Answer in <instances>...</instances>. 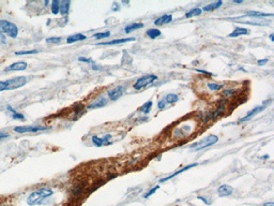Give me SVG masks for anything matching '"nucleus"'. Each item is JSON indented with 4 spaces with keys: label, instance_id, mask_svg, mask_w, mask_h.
<instances>
[{
    "label": "nucleus",
    "instance_id": "423d86ee",
    "mask_svg": "<svg viewBox=\"0 0 274 206\" xmlns=\"http://www.w3.org/2000/svg\"><path fill=\"white\" fill-rule=\"evenodd\" d=\"M27 77L26 76H17L13 77V79L7 80V90H14L17 88H22V86H25L27 83Z\"/></svg>",
    "mask_w": 274,
    "mask_h": 206
},
{
    "label": "nucleus",
    "instance_id": "2eb2a0df",
    "mask_svg": "<svg viewBox=\"0 0 274 206\" xmlns=\"http://www.w3.org/2000/svg\"><path fill=\"white\" fill-rule=\"evenodd\" d=\"M248 33H250V30L248 29L243 28V27H236L235 30H233L231 33L228 34V37L237 38V37H240V36H245V34H248Z\"/></svg>",
    "mask_w": 274,
    "mask_h": 206
},
{
    "label": "nucleus",
    "instance_id": "9b49d317",
    "mask_svg": "<svg viewBox=\"0 0 274 206\" xmlns=\"http://www.w3.org/2000/svg\"><path fill=\"white\" fill-rule=\"evenodd\" d=\"M106 103H107V100L105 99L104 97L100 96V97H97L94 101H91L89 104H88V109H89V110L100 109V107L105 106V105H106Z\"/></svg>",
    "mask_w": 274,
    "mask_h": 206
},
{
    "label": "nucleus",
    "instance_id": "f03ea898",
    "mask_svg": "<svg viewBox=\"0 0 274 206\" xmlns=\"http://www.w3.org/2000/svg\"><path fill=\"white\" fill-rule=\"evenodd\" d=\"M18 27L14 24V23L6 21V19H1L0 21V33H6L7 37L15 39L18 36Z\"/></svg>",
    "mask_w": 274,
    "mask_h": 206
},
{
    "label": "nucleus",
    "instance_id": "37998d69",
    "mask_svg": "<svg viewBox=\"0 0 274 206\" xmlns=\"http://www.w3.org/2000/svg\"><path fill=\"white\" fill-rule=\"evenodd\" d=\"M270 40H271V41H272V42L274 41V38H273V34H270Z\"/></svg>",
    "mask_w": 274,
    "mask_h": 206
},
{
    "label": "nucleus",
    "instance_id": "a19ab883",
    "mask_svg": "<svg viewBox=\"0 0 274 206\" xmlns=\"http://www.w3.org/2000/svg\"><path fill=\"white\" fill-rule=\"evenodd\" d=\"M233 92H235V90H231V89H229V90H226V91H224V96H225V97L231 96V95H232Z\"/></svg>",
    "mask_w": 274,
    "mask_h": 206
},
{
    "label": "nucleus",
    "instance_id": "412c9836",
    "mask_svg": "<svg viewBox=\"0 0 274 206\" xmlns=\"http://www.w3.org/2000/svg\"><path fill=\"white\" fill-rule=\"evenodd\" d=\"M142 28H144V24H142V23H134V24L127 25L124 28V32L125 33H131V32L134 31V30L142 29Z\"/></svg>",
    "mask_w": 274,
    "mask_h": 206
},
{
    "label": "nucleus",
    "instance_id": "f704fd0d",
    "mask_svg": "<svg viewBox=\"0 0 274 206\" xmlns=\"http://www.w3.org/2000/svg\"><path fill=\"white\" fill-rule=\"evenodd\" d=\"M7 90V85L6 81H0V92Z\"/></svg>",
    "mask_w": 274,
    "mask_h": 206
},
{
    "label": "nucleus",
    "instance_id": "0eeeda50",
    "mask_svg": "<svg viewBox=\"0 0 274 206\" xmlns=\"http://www.w3.org/2000/svg\"><path fill=\"white\" fill-rule=\"evenodd\" d=\"M13 130L16 133H37L47 130V128L40 127V126H17V127H14Z\"/></svg>",
    "mask_w": 274,
    "mask_h": 206
},
{
    "label": "nucleus",
    "instance_id": "393cba45",
    "mask_svg": "<svg viewBox=\"0 0 274 206\" xmlns=\"http://www.w3.org/2000/svg\"><path fill=\"white\" fill-rule=\"evenodd\" d=\"M51 11L52 14H58L60 11V1L59 0H52L51 3Z\"/></svg>",
    "mask_w": 274,
    "mask_h": 206
},
{
    "label": "nucleus",
    "instance_id": "b1692460",
    "mask_svg": "<svg viewBox=\"0 0 274 206\" xmlns=\"http://www.w3.org/2000/svg\"><path fill=\"white\" fill-rule=\"evenodd\" d=\"M146 34H147L149 38H151V39H157V38H159L161 34H162V32H161V30H159V29L151 28V29L147 30Z\"/></svg>",
    "mask_w": 274,
    "mask_h": 206
},
{
    "label": "nucleus",
    "instance_id": "ddd939ff",
    "mask_svg": "<svg viewBox=\"0 0 274 206\" xmlns=\"http://www.w3.org/2000/svg\"><path fill=\"white\" fill-rule=\"evenodd\" d=\"M232 192H233V188L229 185H222V186H220L217 189L218 197H221V198L228 197V195L232 194Z\"/></svg>",
    "mask_w": 274,
    "mask_h": 206
},
{
    "label": "nucleus",
    "instance_id": "39448f33",
    "mask_svg": "<svg viewBox=\"0 0 274 206\" xmlns=\"http://www.w3.org/2000/svg\"><path fill=\"white\" fill-rule=\"evenodd\" d=\"M270 102H271V100H268L267 102H263V104H261V105H257V106H255V107H254V109L251 110L250 112H248L244 117L241 118V119L239 120V122H246V121H248V120H251L253 117H255L257 114H259V113L262 112V111L268 106L269 103H270Z\"/></svg>",
    "mask_w": 274,
    "mask_h": 206
},
{
    "label": "nucleus",
    "instance_id": "9d476101",
    "mask_svg": "<svg viewBox=\"0 0 274 206\" xmlns=\"http://www.w3.org/2000/svg\"><path fill=\"white\" fill-rule=\"evenodd\" d=\"M28 67V64L26 61H17L12 64L11 66H9L7 68H6L4 71L6 72H11V71H24V70L27 69Z\"/></svg>",
    "mask_w": 274,
    "mask_h": 206
},
{
    "label": "nucleus",
    "instance_id": "6e6552de",
    "mask_svg": "<svg viewBox=\"0 0 274 206\" xmlns=\"http://www.w3.org/2000/svg\"><path fill=\"white\" fill-rule=\"evenodd\" d=\"M233 22L241 23V24H245V25H254V26H263V25H269V24H270V22H269V21L261 19V18H256V17H251V19H248V21L233 19Z\"/></svg>",
    "mask_w": 274,
    "mask_h": 206
},
{
    "label": "nucleus",
    "instance_id": "7c9ffc66",
    "mask_svg": "<svg viewBox=\"0 0 274 206\" xmlns=\"http://www.w3.org/2000/svg\"><path fill=\"white\" fill-rule=\"evenodd\" d=\"M37 49H32V51H21V52H15V55L16 56H25V55H33V54H37Z\"/></svg>",
    "mask_w": 274,
    "mask_h": 206
},
{
    "label": "nucleus",
    "instance_id": "cd10ccee",
    "mask_svg": "<svg viewBox=\"0 0 274 206\" xmlns=\"http://www.w3.org/2000/svg\"><path fill=\"white\" fill-rule=\"evenodd\" d=\"M207 87L212 91H217V90H221L224 88L223 84H217V83H208Z\"/></svg>",
    "mask_w": 274,
    "mask_h": 206
},
{
    "label": "nucleus",
    "instance_id": "20e7f679",
    "mask_svg": "<svg viewBox=\"0 0 274 206\" xmlns=\"http://www.w3.org/2000/svg\"><path fill=\"white\" fill-rule=\"evenodd\" d=\"M157 75H154V74L145 75V76L139 77V79H138L137 81L134 83L133 87H134L135 89L139 90V89L144 88V87H146V86H148V85H150L151 83L157 81Z\"/></svg>",
    "mask_w": 274,
    "mask_h": 206
},
{
    "label": "nucleus",
    "instance_id": "f257e3e1",
    "mask_svg": "<svg viewBox=\"0 0 274 206\" xmlns=\"http://www.w3.org/2000/svg\"><path fill=\"white\" fill-rule=\"evenodd\" d=\"M54 194V191L51 189V188H39L36 191L31 192L29 194V197L27 198V204L29 206H36V205H40L43 204L44 200L47 199L48 197Z\"/></svg>",
    "mask_w": 274,
    "mask_h": 206
},
{
    "label": "nucleus",
    "instance_id": "f8f14e48",
    "mask_svg": "<svg viewBox=\"0 0 274 206\" xmlns=\"http://www.w3.org/2000/svg\"><path fill=\"white\" fill-rule=\"evenodd\" d=\"M197 165H198V163H192V164H190V165H187V167H183V169L176 171V172L173 173V174L169 175V176L162 178V179L160 180V183H164V182H167V180H169V179H172V178L176 177V176H177V175H179V174H181V173L185 172V171H188L190 169H192V167H197Z\"/></svg>",
    "mask_w": 274,
    "mask_h": 206
},
{
    "label": "nucleus",
    "instance_id": "a211bd4d",
    "mask_svg": "<svg viewBox=\"0 0 274 206\" xmlns=\"http://www.w3.org/2000/svg\"><path fill=\"white\" fill-rule=\"evenodd\" d=\"M246 16L261 18V17H266V16H273V13H263V12H258V11H247L245 15H243V17H246Z\"/></svg>",
    "mask_w": 274,
    "mask_h": 206
},
{
    "label": "nucleus",
    "instance_id": "79ce46f5",
    "mask_svg": "<svg viewBox=\"0 0 274 206\" xmlns=\"http://www.w3.org/2000/svg\"><path fill=\"white\" fill-rule=\"evenodd\" d=\"M263 206H274V203L273 202H268V203H265Z\"/></svg>",
    "mask_w": 274,
    "mask_h": 206
},
{
    "label": "nucleus",
    "instance_id": "4c0bfd02",
    "mask_svg": "<svg viewBox=\"0 0 274 206\" xmlns=\"http://www.w3.org/2000/svg\"><path fill=\"white\" fill-rule=\"evenodd\" d=\"M165 100H161V101L159 102V104H157V107H159V110H163L165 107Z\"/></svg>",
    "mask_w": 274,
    "mask_h": 206
},
{
    "label": "nucleus",
    "instance_id": "2f4dec72",
    "mask_svg": "<svg viewBox=\"0 0 274 206\" xmlns=\"http://www.w3.org/2000/svg\"><path fill=\"white\" fill-rule=\"evenodd\" d=\"M61 38L59 37H52V38H47L46 39V43H54V44H59L61 43Z\"/></svg>",
    "mask_w": 274,
    "mask_h": 206
},
{
    "label": "nucleus",
    "instance_id": "473e14b6",
    "mask_svg": "<svg viewBox=\"0 0 274 206\" xmlns=\"http://www.w3.org/2000/svg\"><path fill=\"white\" fill-rule=\"evenodd\" d=\"M159 188H160V186H159V185H157V186H155V187H153L152 189L150 190V191H148L147 193H146V194L144 195V198H145V199H146V198H149L150 195H152L153 193H155V192H157V190L159 189Z\"/></svg>",
    "mask_w": 274,
    "mask_h": 206
},
{
    "label": "nucleus",
    "instance_id": "e433bc0d",
    "mask_svg": "<svg viewBox=\"0 0 274 206\" xmlns=\"http://www.w3.org/2000/svg\"><path fill=\"white\" fill-rule=\"evenodd\" d=\"M7 137H9V134H7V133H4V132L0 133V142H1V141H3V140H6V139H7Z\"/></svg>",
    "mask_w": 274,
    "mask_h": 206
},
{
    "label": "nucleus",
    "instance_id": "bb28decb",
    "mask_svg": "<svg viewBox=\"0 0 274 206\" xmlns=\"http://www.w3.org/2000/svg\"><path fill=\"white\" fill-rule=\"evenodd\" d=\"M164 100H165L166 103H170V104H172V103L178 102L179 97H178V95H176V94H168L167 96L165 97Z\"/></svg>",
    "mask_w": 274,
    "mask_h": 206
},
{
    "label": "nucleus",
    "instance_id": "c9c22d12",
    "mask_svg": "<svg viewBox=\"0 0 274 206\" xmlns=\"http://www.w3.org/2000/svg\"><path fill=\"white\" fill-rule=\"evenodd\" d=\"M78 60H79V61H82V62H87V64H94L93 60L90 59V58H86V57H79Z\"/></svg>",
    "mask_w": 274,
    "mask_h": 206
},
{
    "label": "nucleus",
    "instance_id": "f3484780",
    "mask_svg": "<svg viewBox=\"0 0 274 206\" xmlns=\"http://www.w3.org/2000/svg\"><path fill=\"white\" fill-rule=\"evenodd\" d=\"M86 39H87V37L85 36V34H82V33L72 34V36L67 37V43L72 44V43H75V42H78V41H84V40H86Z\"/></svg>",
    "mask_w": 274,
    "mask_h": 206
},
{
    "label": "nucleus",
    "instance_id": "1a4fd4ad",
    "mask_svg": "<svg viewBox=\"0 0 274 206\" xmlns=\"http://www.w3.org/2000/svg\"><path fill=\"white\" fill-rule=\"evenodd\" d=\"M124 91H125V88L123 86H117L115 87V88H112V90H109L108 97L112 101H117V100L124 94Z\"/></svg>",
    "mask_w": 274,
    "mask_h": 206
},
{
    "label": "nucleus",
    "instance_id": "58836bf2",
    "mask_svg": "<svg viewBox=\"0 0 274 206\" xmlns=\"http://www.w3.org/2000/svg\"><path fill=\"white\" fill-rule=\"evenodd\" d=\"M257 64H258V66H265L266 64H268V59L266 58V59H260V60H258L257 61Z\"/></svg>",
    "mask_w": 274,
    "mask_h": 206
},
{
    "label": "nucleus",
    "instance_id": "7ed1b4c3",
    "mask_svg": "<svg viewBox=\"0 0 274 206\" xmlns=\"http://www.w3.org/2000/svg\"><path fill=\"white\" fill-rule=\"evenodd\" d=\"M217 142H218V136H217V135L211 134V135H208V136L203 137V139L198 141V142L194 143V144H192L190 146V148L192 150H196V152H198V150L205 149V148L209 147V146H211V145L217 144Z\"/></svg>",
    "mask_w": 274,
    "mask_h": 206
},
{
    "label": "nucleus",
    "instance_id": "aec40b11",
    "mask_svg": "<svg viewBox=\"0 0 274 206\" xmlns=\"http://www.w3.org/2000/svg\"><path fill=\"white\" fill-rule=\"evenodd\" d=\"M221 6H223V1H221V0H218V1H214V2H211V3L207 4V6H205L202 8L203 11L206 12H210V11H214V10L218 9Z\"/></svg>",
    "mask_w": 274,
    "mask_h": 206
},
{
    "label": "nucleus",
    "instance_id": "a878e982",
    "mask_svg": "<svg viewBox=\"0 0 274 206\" xmlns=\"http://www.w3.org/2000/svg\"><path fill=\"white\" fill-rule=\"evenodd\" d=\"M151 107H152V101H148L144 103V104L139 107V111L142 113H144V114H149L150 111H151Z\"/></svg>",
    "mask_w": 274,
    "mask_h": 206
},
{
    "label": "nucleus",
    "instance_id": "4be33fe9",
    "mask_svg": "<svg viewBox=\"0 0 274 206\" xmlns=\"http://www.w3.org/2000/svg\"><path fill=\"white\" fill-rule=\"evenodd\" d=\"M7 111H10V114H11V117L13 118V119H16V120H24L25 119V116L22 114H21V113H18V112H16V111H15L13 107L11 106V105H7Z\"/></svg>",
    "mask_w": 274,
    "mask_h": 206
},
{
    "label": "nucleus",
    "instance_id": "5701e85b",
    "mask_svg": "<svg viewBox=\"0 0 274 206\" xmlns=\"http://www.w3.org/2000/svg\"><path fill=\"white\" fill-rule=\"evenodd\" d=\"M202 12V10L200 9V8H194V9H191L190 11L187 12L184 15L185 18H191V17H195V16H198V15H200Z\"/></svg>",
    "mask_w": 274,
    "mask_h": 206
},
{
    "label": "nucleus",
    "instance_id": "c85d7f7f",
    "mask_svg": "<svg viewBox=\"0 0 274 206\" xmlns=\"http://www.w3.org/2000/svg\"><path fill=\"white\" fill-rule=\"evenodd\" d=\"M110 36V31H104V32H99V33L93 34V38L97 40H101V39H105V38H108Z\"/></svg>",
    "mask_w": 274,
    "mask_h": 206
},
{
    "label": "nucleus",
    "instance_id": "4468645a",
    "mask_svg": "<svg viewBox=\"0 0 274 206\" xmlns=\"http://www.w3.org/2000/svg\"><path fill=\"white\" fill-rule=\"evenodd\" d=\"M135 38L131 37V38H122V39H117V40H112V41L108 42H102V43H97V45H116V44H122V43H127V42H132L134 41Z\"/></svg>",
    "mask_w": 274,
    "mask_h": 206
},
{
    "label": "nucleus",
    "instance_id": "6ab92c4d",
    "mask_svg": "<svg viewBox=\"0 0 274 206\" xmlns=\"http://www.w3.org/2000/svg\"><path fill=\"white\" fill-rule=\"evenodd\" d=\"M70 6H71V1L70 0H63L60 1V14L67 15L70 12Z\"/></svg>",
    "mask_w": 274,
    "mask_h": 206
},
{
    "label": "nucleus",
    "instance_id": "72a5a7b5",
    "mask_svg": "<svg viewBox=\"0 0 274 206\" xmlns=\"http://www.w3.org/2000/svg\"><path fill=\"white\" fill-rule=\"evenodd\" d=\"M197 199L202 201L206 205H211V200L208 197H202V195H199V197H197Z\"/></svg>",
    "mask_w": 274,
    "mask_h": 206
},
{
    "label": "nucleus",
    "instance_id": "c756f323",
    "mask_svg": "<svg viewBox=\"0 0 274 206\" xmlns=\"http://www.w3.org/2000/svg\"><path fill=\"white\" fill-rule=\"evenodd\" d=\"M91 141L92 143L95 145L97 147H101L104 145V142H103V139L102 137H99V136H92L91 137Z\"/></svg>",
    "mask_w": 274,
    "mask_h": 206
},
{
    "label": "nucleus",
    "instance_id": "ea45409f",
    "mask_svg": "<svg viewBox=\"0 0 274 206\" xmlns=\"http://www.w3.org/2000/svg\"><path fill=\"white\" fill-rule=\"evenodd\" d=\"M195 71L199 72V73H202V74H206V75H209V76H211V75H212V73H210V72H208V71H205V70H200V69H195Z\"/></svg>",
    "mask_w": 274,
    "mask_h": 206
},
{
    "label": "nucleus",
    "instance_id": "dca6fc26",
    "mask_svg": "<svg viewBox=\"0 0 274 206\" xmlns=\"http://www.w3.org/2000/svg\"><path fill=\"white\" fill-rule=\"evenodd\" d=\"M172 21V15L170 14H165L161 17H157L154 21V25L157 26H160V25H165V24H169L170 22Z\"/></svg>",
    "mask_w": 274,
    "mask_h": 206
}]
</instances>
